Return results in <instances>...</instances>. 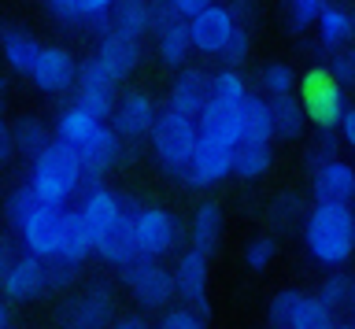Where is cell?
I'll return each instance as SVG.
<instances>
[{"mask_svg": "<svg viewBox=\"0 0 355 329\" xmlns=\"http://www.w3.org/2000/svg\"><path fill=\"white\" fill-rule=\"evenodd\" d=\"M44 4H49V12L60 19V23H71V26L85 23V8H82V0H44Z\"/></svg>", "mask_w": 355, "mask_h": 329, "instance_id": "cell-40", "label": "cell"}, {"mask_svg": "<svg viewBox=\"0 0 355 329\" xmlns=\"http://www.w3.org/2000/svg\"><path fill=\"white\" fill-rule=\"evenodd\" d=\"M270 259H274V240H270V237H259V240H252V244H248V251H244V263H248L252 270H263Z\"/></svg>", "mask_w": 355, "mask_h": 329, "instance_id": "cell-42", "label": "cell"}, {"mask_svg": "<svg viewBox=\"0 0 355 329\" xmlns=\"http://www.w3.org/2000/svg\"><path fill=\"white\" fill-rule=\"evenodd\" d=\"M159 329H204V318H196L193 307H178V311H166Z\"/></svg>", "mask_w": 355, "mask_h": 329, "instance_id": "cell-41", "label": "cell"}, {"mask_svg": "<svg viewBox=\"0 0 355 329\" xmlns=\"http://www.w3.org/2000/svg\"><path fill=\"white\" fill-rule=\"evenodd\" d=\"M178 296L193 307L200 318H207V256L200 248L185 251L182 259H178Z\"/></svg>", "mask_w": 355, "mask_h": 329, "instance_id": "cell-13", "label": "cell"}, {"mask_svg": "<svg viewBox=\"0 0 355 329\" xmlns=\"http://www.w3.org/2000/svg\"><path fill=\"white\" fill-rule=\"evenodd\" d=\"M41 48H44V45H37V37H33L30 30L4 26V60H8L11 71L30 74L33 63H37V56H41Z\"/></svg>", "mask_w": 355, "mask_h": 329, "instance_id": "cell-23", "label": "cell"}, {"mask_svg": "<svg viewBox=\"0 0 355 329\" xmlns=\"http://www.w3.org/2000/svg\"><path fill=\"white\" fill-rule=\"evenodd\" d=\"M4 329H15V326H11V318H8V322H4Z\"/></svg>", "mask_w": 355, "mask_h": 329, "instance_id": "cell-52", "label": "cell"}, {"mask_svg": "<svg viewBox=\"0 0 355 329\" xmlns=\"http://www.w3.org/2000/svg\"><path fill=\"white\" fill-rule=\"evenodd\" d=\"M300 100H304L315 126H322V130L340 126V118H344V82L333 71H311L304 78V96H300Z\"/></svg>", "mask_w": 355, "mask_h": 329, "instance_id": "cell-5", "label": "cell"}, {"mask_svg": "<svg viewBox=\"0 0 355 329\" xmlns=\"http://www.w3.org/2000/svg\"><path fill=\"white\" fill-rule=\"evenodd\" d=\"M111 329H152V326L144 322V318H137V314H126V318H119Z\"/></svg>", "mask_w": 355, "mask_h": 329, "instance_id": "cell-50", "label": "cell"}, {"mask_svg": "<svg viewBox=\"0 0 355 329\" xmlns=\"http://www.w3.org/2000/svg\"><path fill=\"white\" fill-rule=\"evenodd\" d=\"M100 130H104V118H96L93 112H85L82 104L67 107V112L60 115V123H55V137L67 141V145L82 148L85 141H93Z\"/></svg>", "mask_w": 355, "mask_h": 329, "instance_id": "cell-21", "label": "cell"}, {"mask_svg": "<svg viewBox=\"0 0 355 329\" xmlns=\"http://www.w3.org/2000/svg\"><path fill=\"white\" fill-rule=\"evenodd\" d=\"M41 207H44V200H41V193L33 189V181L11 189V196H8V222H11V229H19V233H22L26 222L41 211Z\"/></svg>", "mask_w": 355, "mask_h": 329, "instance_id": "cell-30", "label": "cell"}, {"mask_svg": "<svg viewBox=\"0 0 355 329\" xmlns=\"http://www.w3.org/2000/svg\"><path fill=\"white\" fill-rule=\"evenodd\" d=\"M352 307H355V296H352Z\"/></svg>", "mask_w": 355, "mask_h": 329, "instance_id": "cell-53", "label": "cell"}, {"mask_svg": "<svg viewBox=\"0 0 355 329\" xmlns=\"http://www.w3.org/2000/svg\"><path fill=\"white\" fill-rule=\"evenodd\" d=\"M189 30H193V45L204 56H222L230 45V37L237 34V19H233V8L211 4L200 15L189 19Z\"/></svg>", "mask_w": 355, "mask_h": 329, "instance_id": "cell-10", "label": "cell"}, {"mask_svg": "<svg viewBox=\"0 0 355 329\" xmlns=\"http://www.w3.org/2000/svg\"><path fill=\"white\" fill-rule=\"evenodd\" d=\"M211 100V74H204L200 67H189L178 74V82L171 85V107H178V112H185V115H193L200 118V112L207 107Z\"/></svg>", "mask_w": 355, "mask_h": 329, "instance_id": "cell-20", "label": "cell"}, {"mask_svg": "<svg viewBox=\"0 0 355 329\" xmlns=\"http://www.w3.org/2000/svg\"><path fill=\"white\" fill-rule=\"evenodd\" d=\"M211 4H215V0H174V8H178L182 15H189V19L200 15V12H204V8H211Z\"/></svg>", "mask_w": 355, "mask_h": 329, "instance_id": "cell-48", "label": "cell"}, {"mask_svg": "<svg viewBox=\"0 0 355 329\" xmlns=\"http://www.w3.org/2000/svg\"><path fill=\"white\" fill-rule=\"evenodd\" d=\"M11 130H15L19 156H26V159H37L41 152L52 145V134L37 123V118H19V123H11Z\"/></svg>", "mask_w": 355, "mask_h": 329, "instance_id": "cell-31", "label": "cell"}, {"mask_svg": "<svg viewBox=\"0 0 355 329\" xmlns=\"http://www.w3.org/2000/svg\"><path fill=\"white\" fill-rule=\"evenodd\" d=\"M133 218H137V215H126L104 240H100L96 256H104L107 263H115V267H126V263H133L141 256V251H137V237H133Z\"/></svg>", "mask_w": 355, "mask_h": 329, "instance_id": "cell-25", "label": "cell"}, {"mask_svg": "<svg viewBox=\"0 0 355 329\" xmlns=\"http://www.w3.org/2000/svg\"><path fill=\"white\" fill-rule=\"evenodd\" d=\"M311 193H315V200H329V204L355 200V167H348L344 159L318 163L315 174H311Z\"/></svg>", "mask_w": 355, "mask_h": 329, "instance_id": "cell-16", "label": "cell"}, {"mask_svg": "<svg viewBox=\"0 0 355 329\" xmlns=\"http://www.w3.org/2000/svg\"><path fill=\"white\" fill-rule=\"evenodd\" d=\"M270 145H263V141H241L237 145V159H233V174L244 181H255V178H263L266 170H270Z\"/></svg>", "mask_w": 355, "mask_h": 329, "instance_id": "cell-27", "label": "cell"}, {"mask_svg": "<svg viewBox=\"0 0 355 329\" xmlns=\"http://www.w3.org/2000/svg\"><path fill=\"white\" fill-rule=\"evenodd\" d=\"M0 152H4V159H11V156H15V130H11V126H4V137H0Z\"/></svg>", "mask_w": 355, "mask_h": 329, "instance_id": "cell-49", "label": "cell"}, {"mask_svg": "<svg viewBox=\"0 0 355 329\" xmlns=\"http://www.w3.org/2000/svg\"><path fill=\"white\" fill-rule=\"evenodd\" d=\"M293 329H337V318H333V307L322 300V296H307L304 311H300L296 326Z\"/></svg>", "mask_w": 355, "mask_h": 329, "instance_id": "cell-33", "label": "cell"}, {"mask_svg": "<svg viewBox=\"0 0 355 329\" xmlns=\"http://www.w3.org/2000/svg\"><path fill=\"white\" fill-rule=\"evenodd\" d=\"M111 307H115V296L107 285H89L82 296H74L63 307V329H107Z\"/></svg>", "mask_w": 355, "mask_h": 329, "instance_id": "cell-11", "label": "cell"}, {"mask_svg": "<svg viewBox=\"0 0 355 329\" xmlns=\"http://www.w3.org/2000/svg\"><path fill=\"white\" fill-rule=\"evenodd\" d=\"M30 181H33V189L41 193L44 204L63 207L78 193V185H82V156H78V148L55 137L52 145L33 159Z\"/></svg>", "mask_w": 355, "mask_h": 329, "instance_id": "cell-2", "label": "cell"}, {"mask_svg": "<svg viewBox=\"0 0 355 329\" xmlns=\"http://www.w3.org/2000/svg\"><path fill=\"white\" fill-rule=\"evenodd\" d=\"M340 137H344V145H348V148H355V107H348L344 118H340Z\"/></svg>", "mask_w": 355, "mask_h": 329, "instance_id": "cell-47", "label": "cell"}, {"mask_svg": "<svg viewBox=\"0 0 355 329\" xmlns=\"http://www.w3.org/2000/svg\"><path fill=\"white\" fill-rule=\"evenodd\" d=\"M211 96H218V100L241 107L244 100H248V85H244V78L233 67H226V71H218L215 78H211Z\"/></svg>", "mask_w": 355, "mask_h": 329, "instance_id": "cell-34", "label": "cell"}, {"mask_svg": "<svg viewBox=\"0 0 355 329\" xmlns=\"http://www.w3.org/2000/svg\"><path fill=\"white\" fill-rule=\"evenodd\" d=\"M348 37H355V19L337 4H326L318 15V41L326 48H340Z\"/></svg>", "mask_w": 355, "mask_h": 329, "instance_id": "cell-28", "label": "cell"}, {"mask_svg": "<svg viewBox=\"0 0 355 329\" xmlns=\"http://www.w3.org/2000/svg\"><path fill=\"white\" fill-rule=\"evenodd\" d=\"M233 159H237V145L200 134L193 159L185 163V170L178 174V178H182L185 185H196V189L200 185H215V181L226 178V174H233Z\"/></svg>", "mask_w": 355, "mask_h": 329, "instance_id": "cell-6", "label": "cell"}, {"mask_svg": "<svg viewBox=\"0 0 355 329\" xmlns=\"http://www.w3.org/2000/svg\"><path fill=\"white\" fill-rule=\"evenodd\" d=\"M233 19H237L241 26H252V19H255V4L252 0H233Z\"/></svg>", "mask_w": 355, "mask_h": 329, "instance_id": "cell-46", "label": "cell"}, {"mask_svg": "<svg viewBox=\"0 0 355 329\" xmlns=\"http://www.w3.org/2000/svg\"><path fill=\"white\" fill-rule=\"evenodd\" d=\"M333 74H337L344 85H355V48L340 52V56L333 60Z\"/></svg>", "mask_w": 355, "mask_h": 329, "instance_id": "cell-44", "label": "cell"}, {"mask_svg": "<svg viewBox=\"0 0 355 329\" xmlns=\"http://www.w3.org/2000/svg\"><path fill=\"white\" fill-rule=\"evenodd\" d=\"M270 107H274V126H277V137L293 141V137L304 134V123L311 118V115H307V107H304V100H296V96L288 93V96H274Z\"/></svg>", "mask_w": 355, "mask_h": 329, "instance_id": "cell-29", "label": "cell"}, {"mask_svg": "<svg viewBox=\"0 0 355 329\" xmlns=\"http://www.w3.org/2000/svg\"><path fill=\"white\" fill-rule=\"evenodd\" d=\"M196 141H200V123L193 115H185V112L166 104L159 112V118H155V130H152V148L159 156V163L171 174H182L185 163L196 152Z\"/></svg>", "mask_w": 355, "mask_h": 329, "instance_id": "cell-3", "label": "cell"}, {"mask_svg": "<svg viewBox=\"0 0 355 329\" xmlns=\"http://www.w3.org/2000/svg\"><path fill=\"white\" fill-rule=\"evenodd\" d=\"M119 0H82V8H85V23H93V19L100 15H111V8H115Z\"/></svg>", "mask_w": 355, "mask_h": 329, "instance_id": "cell-45", "label": "cell"}, {"mask_svg": "<svg viewBox=\"0 0 355 329\" xmlns=\"http://www.w3.org/2000/svg\"><path fill=\"white\" fill-rule=\"evenodd\" d=\"M133 237H137V251H141V256L163 259L166 251L178 248L182 226H178V218L166 211V207H141L137 218H133Z\"/></svg>", "mask_w": 355, "mask_h": 329, "instance_id": "cell-7", "label": "cell"}, {"mask_svg": "<svg viewBox=\"0 0 355 329\" xmlns=\"http://www.w3.org/2000/svg\"><path fill=\"white\" fill-rule=\"evenodd\" d=\"M115 85H119V78H115V74H111L96 56L85 60L82 71H78V89H74L78 100H74V104H82L85 112H93L96 118H107V115L119 107Z\"/></svg>", "mask_w": 355, "mask_h": 329, "instance_id": "cell-8", "label": "cell"}, {"mask_svg": "<svg viewBox=\"0 0 355 329\" xmlns=\"http://www.w3.org/2000/svg\"><path fill=\"white\" fill-rule=\"evenodd\" d=\"M296 215H300V200H296V196H282L277 207H274V226L277 229H293Z\"/></svg>", "mask_w": 355, "mask_h": 329, "instance_id": "cell-43", "label": "cell"}, {"mask_svg": "<svg viewBox=\"0 0 355 329\" xmlns=\"http://www.w3.org/2000/svg\"><path fill=\"white\" fill-rule=\"evenodd\" d=\"M241 118H244V137L241 141H263V145H270L277 137V126H274V107L270 100H263V96H252L241 104Z\"/></svg>", "mask_w": 355, "mask_h": 329, "instance_id": "cell-24", "label": "cell"}, {"mask_svg": "<svg viewBox=\"0 0 355 329\" xmlns=\"http://www.w3.org/2000/svg\"><path fill=\"white\" fill-rule=\"evenodd\" d=\"M248 30H252V26H241V23H237V34L230 37L226 52H222V60H226V67H237V63H244V60H248V48H252V37H248Z\"/></svg>", "mask_w": 355, "mask_h": 329, "instance_id": "cell-39", "label": "cell"}, {"mask_svg": "<svg viewBox=\"0 0 355 329\" xmlns=\"http://www.w3.org/2000/svg\"><path fill=\"white\" fill-rule=\"evenodd\" d=\"M326 0H288V19H293V30H304L311 23H318Z\"/></svg>", "mask_w": 355, "mask_h": 329, "instance_id": "cell-38", "label": "cell"}, {"mask_svg": "<svg viewBox=\"0 0 355 329\" xmlns=\"http://www.w3.org/2000/svg\"><path fill=\"white\" fill-rule=\"evenodd\" d=\"M119 130H100L93 141H85L82 148H78V156H82V181L89 189H96L100 181H104V174L111 170V163L119 159Z\"/></svg>", "mask_w": 355, "mask_h": 329, "instance_id": "cell-17", "label": "cell"}, {"mask_svg": "<svg viewBox=\"0 0 355 329\" xmlns=\"http://www.w3.org/2000/svg\"><path fill=\"white\" fill-rule=\"evenodd\" d=\"M96 60L122 82L141 63V37H130V34H122V30H104L100 48H96Z\"/></svg>", "mask_w": 355, "mask_h": 329, "instance_id": "cell-18", "label": "cell"}, {"mask_svg": "<svg viewBox=\"0 0 355 329\" xmlns=\"http://www.w3.org/2000/svg\"><path fill=\"white\" fill-rule=\"evenodd\" d=\"M155 104H152V96L148 93H141V89H133L126 93L119 100L115 107V130L126 141H141V137H152V130H155Z\"/></svg>", "mask_w": 355, "mask_h": 329, "instance_id": "cell-15", "label": "cell"}, {"mask_svg": "<svg viewBox=\"0 0 355 329\" xmlns=\"http://www.w3.org/2000/svg\"><path fill=\"white\" fill-rule=\"evenodd\" d=\"M111 30L144 37L148 30H155V4H148V0H119L115 12H111Z\"/></svg>", "mask_w": 355, "mask_h": 329, "instance_id": "cell-22", "label": "cell"}, {"mask_svg": "<svg viewBox=\"0 0 355 329\" xmlns=\"http://www.w3.org/2000/svg\"><path fill=\"white\" fill-rule=\"evenodd\" d=\"M304 244L322 267H340L355 251V211L348 204L315 200L304 222Z\"/></svg>", "mask_w": 355, "mask_h": 329, "instance_id": "cell-1", "label": "cell"}, {"mask_svg": "<svg viewBox=\"0 0 355 329\" xmlns=\"http://www.w3.org/2000/svg\"><path fill=\"white\" fill-rule=\"evenodd\" d=\"M218 237H222V207L215 200H207L193 211V248L211 256L218 248Z\"/></svg>", "mask_w": 355, "mask_h": 329, "instance_id": "cell-26", "label": "cell"}, {"mask_svg": "<svg viewBox=\"0 0 355 329\" xmlns=\"http://www.w3.org/2000/svg\"><path fill=\"white\" fill-rule=\"evenodd\" d=\"M122 281L133 292V300L141 307H148V311L166 307L171 296L178 292V278L166 267H159V259H148V256H137L133 263H126L122 267Z\"/></svg>", "mask_w": 355, "mask_h": 329, "instance_id": "cell-4", "label": "cell"}, {"mask_svg": "<svg viewBox=\"0 0 355 329\" xmlns=\"http://www.w3.org/2000/svg\"><path fill=\"white\" fill-rule=\"evenodd\" d=\"M259 85L270 96H288L296 85V71L288 67V63H266L263 74H259Z\"/></svg>", "mask_w": 355, "mask_h": 329, "instance_id": "cell-35", "label": "cell"}, {"mask_svg": "<svg viewBox=\"0 0 355 329\" xmlns=\"http://www.w3.org/2000/svg\"><path fill=\"white\" fill-rule=\"evenodd\" d=\"M49 289V274H44V259L26 251L15 263L4 267V296L8 300H30V296H41Z\"/></svg>", "mask_w": 355, "mask_h": 329, "instance_id": "cell-14", "label": "cell"}, {"mask_svg": "<svg viewBox=\"0 0 355 329\" xmlns=\"http://www.w3.org/2000/svg\"><path fill=\"white\" fill-rule=\"evenodd\" d=\"M200 134L207 137H218V141H230V145H241L244 137V118H241V107L237 104H226L218 96H211L207 107L200 112Z\"/></svg>", "mask_w": 355, "mask_h": 329, "instance_id": "cell-19", "label": "cell"}, {"mask_svg": "<svg viewBox=\"0 0 355 329\" xmlns=\"http://www.w3.org/2000/svg\"><path fill=\"white\" fill-rule=\"evenodd\" d=\"M78 71L82 67H78V60L67 48L44 45L37 63H33V71H30V82L37 85L41 93H63V89H71V85L78 82Z\"/></svg>", "mask_w": 355, "mask_h": 329, "instance_id": "cell-12", "label": "cell"}, {"mask_svg": "<svg viewBox=\"0 0 355 329\" xmlns=\"http://www.w3.org/2000/svg\"><path fill=\"white\" fill-rule=\"evenodd\" d=\"M78 267L82 263L67 259V256H49L44 259V274H49V289H67L78 278Z\"/></svg>", "mask_w": 355, "mask_h": 329, "instance_id": "cell-37", "label": "cell"}, {"mask_svg": "<svg viewBox=\"0 0 355 329\" xmlns=\"http://www.w3.org/2000/svg\"><path fill=\"white\" fill-rule=\"evenodd\" d=\"M337 329H355V322H337Z\"/></svg>", "mask_w": 355, "mask_h": 329, "instance_id": "cell-51", "label": "cell"}, {"mask_svg": "<svg viewBox=\"0 0 355 329\" xmlns=\"http://www.w3.org/2000/svg\"><path fill=\"white\" fill-rule=\"evenodd\" d=\"M304 303H307L304 292L282 289V292L270 300V326H274V329H293L296 318H300V311H304Z\"/></svg>", "mask_w": 355, "mask_h": 329, "instance_id": "cell-32", "label": "cell"}, {"mask_svg": "<svg viewBox=\"0 0 355 329\" xmlns=\"http://www.w3.org/2000/svg\"><path fill=\"white\" fill-rule=\"evenodd\" d=\"M67 218H71V211H63V207H55V204H44L26 222V229H22L26 251H33V256H41V259L60 256L63 240H67Z\"/></svg>", "mask_w": 355, "mask_h": 329, "instance_id": "cell-9", "label": "cell"}, {"mask_svg": "<svg viewBox=\"0 0 355 329\" xmlns=\"http://www.w3.org/2000/svg\"><path fill=\"white\" fill-rule=\"evenodd\" d=\"M318 296L333 307V311H337V307H344L355 296V285H352L348 274H329V278L318 285Z\"/></svg>", "mask_w": 355, "mask_h": 329, "instance_id": "cell-36", "label": "cell"}]
</instances>
